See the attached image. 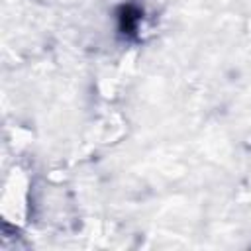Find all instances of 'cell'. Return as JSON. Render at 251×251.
I'll use <instances>...</instances> for the list:
<instances>
[{
    "label": "cell",
    "instance_id": "obj_1",
    "mask_svg": "<svg viewBox=\"0 0 251 251\" xmlns=\"http://www.w3.org/2000/svg\"><path fill=\"white\" fill-rule=\"evenodd\" d=\"M141 20V10L133 4L120 6L118 10V27L124 35H133L137 29V24Z\"/></svg>",
    "mask_w": 251,
    "mask_h": 251
}]
</instances>
